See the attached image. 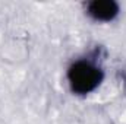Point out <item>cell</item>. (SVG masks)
<instances>
[{"label":"cell","mask_w":126,"mask_h":124,"mask_svg":"<svg viewBox=\"0 0 126 124\" xmlns=\"http://www.w3.org/2000/svg\"><path fill=\"white\" fill-rule=\"evenodd\" d=\"M67 79L72 91L81 95L93 92L103 80V72L100 67L87 60L73 63L67 72Z\"/></svg>","instance_id":"cell-1"},{"label":"cell","mask_w":126,"mask_h":124,"mask_svg":"<svg viewBox=\"0 0 126 124\" xmlns=\"http://www.w3.org/2000/svg\"><path fill=\"white\" fill-rule=\"evenodd\" d=\"M117 12L119 6L113 0H95L88 4V13L97 21H111Z\"/></svg>","instance_id":"cell-2"}]
</instances>
